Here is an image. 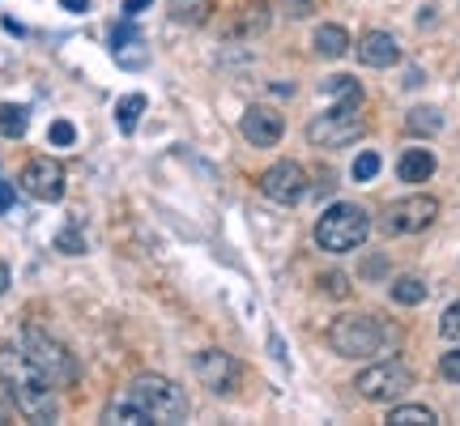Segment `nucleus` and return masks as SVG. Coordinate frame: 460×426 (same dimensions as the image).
I'll return each mask as SVG.
<instances>
[{"mask_svg":"<svg viewBox=\"0 0 460 426\" xmlns=\"http://www.w3.org/2000/svg\"><path fill=\"white\" fill-rule=\"evenodd\" d=\"M128 39H137V31H132L128 22H119V26H115V31H111V48H124Z\"/></svg>","mask_w":460,"mask_h":426,"instance_id":"obj_31","label":"nucleus"},{"mask_svg":"<svg viewBox=\"0 0 460 426\" xmlns=\"http://www.w3.org/2000/svg\"><path fill=\"white\" fill-rule=\"evenodd\" d=\"M4 290H9V264L0 261V295H4Z\"/></svg>","mask_w":460,"mask_h":426,"instance_id":"obj_35","label":"nucleus"},{"mask_svg":"<svg viewBox=\"0 0 460 426\" xmlns=\"http://www.w3.org/2000/svg\"><path fill=\"white\" fill-rule=\"evenodd\" d=\"M154 0H124V17H137L141 9H149Z\"/></svg>","mask_w":460,"mask_h":426,"instance_id":"obj_33","label":"nucleus"},{"mask_svg":"<svg viewBox=\"0 0 460 426\" xmlns=\"http://www.w3.org/2000/svg\"><path fill=\"white\" fill-rule=\"evenodd\" d=\"M26 129H31V111L17 102H0V137L17 141V137H26Z\"/></svg>","mask_w":460,"mask_h":426,"instance_id":"obj_17","label":"nucleus"},{"mask_svg":"<svg viewBox=\"0 0 460 426\" xmlns=\"http://www.w3.org/2000/svg\"><path fill=\"white\" fill-rule=\"evenodd\" d=\"M367 235H371V213L354 205V200L329 205L315 222V244H320V252H332V256H345V252L362 247Z\"/></svg>","mask_w":460,"mask_h":426,"instance_id":"obj_2","label":"nucleus"},{"mask_svg":"<svg viewBox=\"0 0 460 426\" xmlns=\"http://www.w3.org/2000/svg\"><path fill=\"white\" fill-rule=\"evenodd\" d=\"M22 350H26V359L43 371V376L56 384V388H68V384H77V376H82V367H77V359L68 354L65 342H56L51 333H43V328H22Z\"/></svg>","mask_w":460,"mask_h":426,"instance_id":"obj_4","label":"nucleus"},{"mask_svg":"<svg viewBox=\"0 0 460 426\" xmlns=\"http://www.w3.org/2000/svg\"><path fill=\"white\" fill-rule=\"evenodd\" d=\"M435 217H439V200L427 197V192H413V197L393 200L379 213V226L388 235H422L427 226H435Z\"/></svg>","mask_w":460,"mask_h":426,"instance_id":"obj_7","label":"nucleus"},{"mask_svg":"<svg viewBox=\"0 0 460 426\" xmlns=\"http://www.w3.org/2000/svg\"><path fill=\"white\" fill-rule=\"evenodd\" d=\"M439 418H435V410H427V405H393L388 410V426H435Z\"/></svg>","mask_w":460,"mask_h":426,"instance_id":"obj_19","label":"nucleus"},{"mask_svg":"<svg viewBox=\"0 0 460 426\" xmlns=\"http://www.w3.org/2000/svg\"><path fill=\"white\" fill-rule=\"evenodd\" d=\"M22 192L34 200H60L65 197V166L56 163V158H31V163L22 166Z\"/></svg>","mask_w":460,"mask_h":426,"instance_id":"obj_10","label":"nucleus"},{"mask_svg":"<svg viewBox=\"0 0 460 426\" xmlns=\"http://www.w3.org/2000/svg\"><path fill=\"white\" fill-rule=\"evenodd\" d=\"M427 298V281L413 278V273H405V278L393 281V303H401V307H418Z\"/></svg>","mask_w":460,"mask_h":426,"instance_id":"obj_20","label":"nucleus"},{"mask_svg":"<svg viewBox=\"0 0 460 426\" xmlns=\"http://www.w3.org/2000/svg\"><path fill=\"white\" fill-rule=\"evenodd\" d=\"M315 56H324V60H337L349 51V31L337 26V22H324V26H315V39H312Z\"/></svg>","mask_w":460,"mask_h":426,"instance_id":"obj_15","label":"nucleus"},{"mask_svg":"<svg viewBox=\"0 0 460 426\" xmlns=\"http://www.w3.org/2000/svg\"><path fill=\"white\" fill-rule=\"evenodd\" d=\"M48 137H51V146H73V141H77V129H73L68 120H56L48 129Z\"/></svg>","mask_w":460,"mask_h":426,"instance_id":"obj_27","label":"nucleus"},{"mask_svg":"<svg viewBox=\"0 0 460 426\" xmlns=\"http://www.w3.org/2000/svg\"><path fill=\"white\" fill-rule=\"evenodd\" d=\"M354 51H358V60L367 68H393L396 60H401V43H396L388 31H367Z\"/></svg>","mask_w":460,"mask_h":426,"instance_id":"obj_12","label":"nucleus"},{"mask_svg":"<svg viewBox=\"0 0 460 426\" xmlns=\"http://www.w3.org/2000/svg\"><path fill=\"white\" fill-rule=\"evenodd\" d=\"M261 192H264L269 200H278V205H298V200H307V192H312L307 166L290 163V158L273 163V166H269V171L261 175Z\"/></svg>","mask_w":460,"mask_h":426,"instance_id":"obj_9","label":"nucleus"},{"mask_svg":"<svg viewBox=\"0 0 460 426\" xmlns=\"http://www.w3.org/2000/svg\"><path fill=\"white\" fill-rule=\"evenodd\" d=\"M60 4H65L68 13H85L90 9V0H60Z\"/></svg>","mask_w":460,"mask_h":426,"instance_id":"obj_34","label":"nucleus"},{"mask_svg":"<svg viewBox=\"0 0 460 426\" xmlns=\"http://www.w3.org/2000/svg\"><path fill=\"white\" fill-rule=\"evenodd\" d=\"M329 345L341 359H376V354H388L393 345H401V328L388 324L384 315L349 312L329 324Z\"/></svg>","mask_w":460,"mask_h":426,"instance_id":"obj_1","label":"nucleus"},{"mask_svg":"<svg viewBox=\"0 0 460 426\" xmlns=\"http://www.w3.org/2000/svg\"><path fill=\"white\" fill-rule=\"evenodd\" d=\"M324 94H332V99H341V102H358L362 99V85L349 77V73H337V77H329L324 82Z\"/></svg>","mask_w":460,"mask_h":426,"instance_id":"obj_21","label":"nucleus"},{"mask_svg":"<svg viewBox=\"0 0 460 426\" xmlns=\"http://www.w3.org/2000/svg\"><path fill=\"white\" fill-rule=\"evenodd\" d=\"M410 132H439L444 129V115L435 111V107H418V111H410Z\"/></svg>","mask_w":460,"mask_h":426,"instance_id":"obj_22","label":"nucleus"},{"mask_svg":"<svg viewBox=\"0 0 460 426\" xmlns=\"http://www.w3.org/2000/svg\"><path fill=\"white\" fill-rule=\"evenodd\" d=\"M396 175H401V183H427L430 175H435V154L422 146L405 149L401 163H396Z\"/></svg>","mask_w":460,"mask_h":426,"instance_id":"obj_14","label":"nucleus"},{"mask_svg":"<svg viewBox=\"0 0 460 426\" xmlns=\"http://www.w3.org/2000/svg\"><path fill=\"white\" fill-rule=\"evenodd\" d=\"M367 132V115H362V99L358 102H337L332 111L315 115L307 124V141L320 149H341L349 141H358Z\"/></svg>","mask_w":460,"mask_h":426,"instance_id":"obj_5","label":"nucleus"},{"mask_svg":"<svg viewBox=\"0 0 460 426\" xmlns=\"http://www.w3.org/2000/svg\"><path fill=\"white\" fill-rule=\"evenodd\" d=\"M362 401H401L413 388V367L401 359H379L354 379Z\"/></svg>","mask_w":460,"mask_h":426,"instance_id":"obj_6","label":"nucleus"},{"mask_svg":"<svg viewBox=\"0 0 460 426\" xmlns=\"http://www.w3.org/2000/svg\"><path fill=\"white\" fill-rule=\"evenodd\" d=\"M269 26H273V9L264 0H247L234 17V26H230V39H261Z\"/></svg>","mask_w":460,"mask_h":426,"instance_id":"obj_13","label":"nucleus"},{"mask_svg":"<svg viewBox=\"0 0 460 426\" xmlns=\"http://www.w3.org/2000/svg\"><path fill=\"white\" fill-rule=\"evenodd\" d=\"M166 13L180 26H205L214 17V0H166Z\"/></svg>","mask_w":460,"mask_h":426,"instance_id":"obj_16","label":"nucleus"},{"mask_svg":"<svg viewBox=\"0 0 460 426\" xmlns=\"http://www.w3.org/2000/svg\"><path fill=\"white\" fill-rule=\"evenodd\" d=\"M192 371L214 396H234L239 384H243V362L226 354V350H200L192 359Z\"/></svg>","mask_w":460,"mask_h":426,"instance_id":"obj_8","label":"nucleus"},{"mask_svg":"<svg viewBox=\"0 0 460 426\" xmlns=\"http://www.w3.org/2000/svg\"><path fill=\"white\" fill-rule=\"evenodd\" d=\"M13 413H17V396H13V388L0 379V422H4V418H13Z\"/></svg>","mask_w":460,"mask_h":426,"instance_id":"obj_29","label":"nucleus"},{"mask_svg":"<svg viewBox=\"0 0 460 426\" xmlns=\"http://www.w3.org/2000/svg\"><path fill=\"white\" fill-rule=\"evenodd\" d=\"M439 376L452 379V384H460V350H452V354L439 359Z\"/></svg>","mask_w":460,"mask_h":426,"instance_id":"obj_28","label":"nucleus"},{"mask_svg":"<svg viewBox=\"0 0 460 426\" xmlns=\"http://www.w3.org/2000/svg\"><path fill=\"white\" fill-rule=\"evenodd\" d=\"M320 290H324L329 298H349V290H354V286H349V278H345V273H324V278H320Z\"/></svg>","mask_w":460,"mask_h":426,"instance_id":"obj_25","label":"nucleus"},{"mask_svg":"<svg viewBox=\"0 0 460 426\" xmlns=\"http://www.w3.org/2000/svg\"><path fill=\"white\" fill-rule=\"evenodd\" d=\"M146 107H149L146 94H128V99H119V107H115V124H119V132H137Z\"/></svg>","mask_w":460,"mask_h":426,"instance_id":"obj_18","label":"nucleus"},{"mask_svg":"<svg viewBox=\"0 0 460 426\" xmlns=\"http://www.w3.org/2000/svg\"><path fill=\"white\" fill-rule=\"evenodd\" d=\"M56 247L65 252V256H85V239L77 226H65L60 235H56Z\"/></svg>","mask_w":460,"mask_h":426,"instance_id":"obj_24","label":"nucleus"},{"mask_svg":"<svg viewBox=\"0 0 460 426\" xmlns=\"http://www.w3.org/2000/svg\"><path fill=\"white\" fill-rule=\"evenodd\" d=\"M13 200H17L13 183H4V180H0V213H9V209H13Z\"/></svg>","mask_w":460,"mask_h":426,"instance_id":"obj_32","label":"nucleus"},{"mask_svg":"<svg viewBox=\"0 0 460 426\" xmlns=\"http://www.w3.org/2000/svg\"><path fill=\"white\" fill-rule=\"evenodd\" d=\"M376 175H379V154H376V149H367V154H358V158H354V180L371 183Z\"/></svg>","mask_w":460,"mask_h":426,"instance_id":"obj_23","label":"nucleus"},{"mask_svg":"<svg viewBox=\"0 0 460 426\" xmlns=\"http://www.w3.org/2000/svg\"><path fill=\"white\" fill-rule=\"evenodd\" d=\"M439 333H444L447 342H460V298L447 303V312L439 315Z\"/></svg>","mask_w":460,"mask_h":426,"instance_id":"obj_26","label":"nucleus"},{"mask_svg":"<svg viewBox=\"0 0 460 426\" xmlns=\"http://www.w3.org/2000/svg\"><path fill=\"white\" fill-rule=\"evenodd\" d=\"M239 129H243V137L252 141V146H261V149H269V146H278L281 137H286V120H281L273 107H247L243 111V120H239Z\"/></svg>","mask_w":460,"mask_h":426,"instance_id":"obj_11","label":"nucleus"},{"mask_svg":"<svg viewBox=\"0 0 460 426\" xmlns=\"http://www.w3.org/2000/svg\"><path fill=\"white\" fill-rule=\"evenodd\" d=\"M124 396L141 410L146 426L149 422H183V418H188V393L166 376H149L146 371V376H137L128 388H124Z\"/></svg>","mask_w":460,"mask_h":426,"instance_id":"obj_3","label":"nucleus"},{"mask_svg":"<svg viewBox=\"0 0 460 426\" xmlns=\"http://www.w3.org/2000/svg\"><path fill=\"white\" fill-rule=\"evenodd\" d=\"M315 4H320V0H286L290 17H307V13H315Z\"/></svg>","mask_w":460,"mask_h":426,"instance_id":"obj_30","label":"nucleus"}]
</instances>
